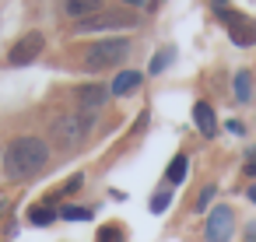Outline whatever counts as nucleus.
Returning a JSON list of instances; mask_svg holds the SVG:
<instances>
[{
    "instance_id": "4",
    "label": "nucleus",
    "mask_w": 256,
    "mask_h": 242,
    "mask_svg": "<svg viewBox=\"0 0 256 242\" xmlns=\"http://www.w3.org/2000/svg\"><path fill=\"white\" fill-rule=\"evenodd\" d=\"M221 18H224V25H228V36H232V42L235 46H252L256 42V25L249 22V18H242V14H235V11H221Z\"/></svg>"
},
{
    "instance_id": "23",
    "label": "nucleus",
    "mask_w": 256,
    "mask_h": 242,
    "mask_svg": "<svg viewBox=\"0 0 256 242\" xmlns=\"http://www.w3.org/2000/svg\"><path fill=\"white\" fill-rule=\"evenodd\" d=\"M249 200H252V204H256V186H249Z\"/></svg>"
},
{
    "instance_id": "21",
    "label": "nucleus",
    "mask_w": 256,
    "mask_h": 242,
    "mask_svg": "<svg viewBox=\"0 0 256 242\" xmlns=\"http://www.w3.org/2000/svg\"><path fill=\"white\" fill-rule=\"evenodd\" d=\"M246 172H249V176H256V151L249 154V162H246Z\"/></svg>"
},
{
    "instance_id": "19",
    "label": "nucleus",
    "mask_w": 256,
    "mask_h": 242,
    "mask_svg": "<svg viewBox=\"0 0 256 242\" xmlns=\"http://www.w3.org/2000/svg\"><path fill=\"white\" fill-rule=\"evenodd\" d=\"M210 200H214V186H204V193H200V200H196V210H207Z\"/></svg>"
},
{
    "instance_id": "16",
    "label": "nucleus",
    "mask_w": 256,
    "mask_h": 242,
    "mask_svg": "<svg viewBox=\"0 0 256 242\" xmlns=\"http://www.w3.org/2000/svg\"><path fill=\"white\" fill-rule=\"evenodd\" d=\"M64 218H67V221H88V218H92V210H88V207H67V210H64Z\"/></svg>"
},
{
    "instance_id": "1",
    "label": "nucleus",
    "mask_w": 256,
    "mask_h": 242,
    "mask_svg": "<svg viewBox=\"0 0 256 242\" xmlns=\"http://www.w3.org/2000/svg\"><path fill=\"white\" fill-rule=\"evenodd\" d=\"M50 162V144L42 137H18L4 151V172L8 179H28Z\"/></svg>"
},
{
    "instance_id": "18",
    "label": "nucleus",
    "mask_w": 256,
    "mask_h": 242,
    "mask_svg": "<svg viewBox=\"0 0 256 242\" xmlns=\"http://www.w3.org/2000/svg\"><path fill=\"white\" fill-rule=\"evenodd\" d=\"M98 242H123V232L112 224V228H102L98 232Z\"/></svg>"
},
{
    "instance_id": "8",
    "label": "nucleus",
    "mask_w": 256,
    "mask_h": 242,
    "mask_svg": "<svg viewBox=\"0 0 256 242\" xmlns=\"http://www.w3.org/2000/svg\"><path fill=\"white\" fill-rule=\"evenodd\" d=\"M109 95H112V92H109L106 84H81V88H78V106H81V109H98V106L109 102Z\"/></svg>"
},
{
    "instance_id": "17",
    "label": "nucleus",
    "mask_w": 256,
    "mask_h": 242,
    "mask_svg": "<svg viewBox=\"0 0 256 242\" xmlns=\"http://www.w3.org/2000/svg\"><path fill=\"white\" fill-rule=\"evenodd\" d=\"M50 221H53V210L50 207H36L32 210V224H50Z\"/></svg>"
},
{
    "instance_id": "11",
    "label": "nucleus",
    "mask_w": 256,
    "mask_h": 242,
    "mask_svg": "<svg viewBox=\"0 0 256 242\" xmlns=\"http://www.w3.org/2000/svg\"><path fill=\"white\" fill-rule=\"evenodd\" d=\"M137 84H140V74H137V70H123V74H116V81H112L109 92H112V95H130Z\"/></svg>"
},
{
    "instance_id": "12",
    "label": "nucleus",
    "mask_w": 256,
    "mask_h": 242,
    "mask_svg": "<svg viewBox=\"0 0 256 242\" xmlns=\"http://www.w3.org/2000/svg\"><path fill=\"white\" fill-rule=\"evenodd\" d=\"M249 95H252V81H249L246 70H238V74H235V98H238V102H249Z\"/></svg>"
},
{
    "instance_id": "9",
    "label": "nucleus",
    "mask_w": 256,
    "mask_h": 242,
    "mask_svg": "<svg viewBox=\"0 0 256 242\" xmlns=\"http://www.w3.org/2000/svg\"><path fill=\"white\" fill-rule=\"evenodd\" d=\"M193 120H196V126H200V134H204V137H214V134H218L214 109H210L207 102H196V106H193Z\"/></svg>"
},
{
    "instance_id": "14",
    "label": "nucleus",
    "mask_w": 256,
    "mask_h": 242,
    "mask_svg": "<svg viewBox=\"0 0 256 242\" xmlns=\"http://www.w3.org/2000/svg\"><path fill=\"white\" fill-rule=\"evenodd\" d=\"M168 64H172V50H165V53H158V56L151 60V74H162Z\"/></svg>"
},
{
    "instance_id": "2",
    "label": "nucleus",
    "mask_w": 256,
    "mask_h": 242,
    "mask_svg": "<svg viewBox=\"0 0 256 242\" xmlns=\"http://www.w3.org/2000/svg\"><path fill=\"white\" fill-rule=\"evenodd\" d=\"M88 130H92V116L88 112H67V116H60L53 123V144L74 151V148H81V140L88 137Z\"/></svg>"
},
{
    "instance_id": "22",
    "label": "nucleus",
    "mask_w": 256,
    "mask_h": 242,
    "mask_svg": "<svg viewBox=\"0 0 256 242\" xmlns=\"http://www.w3.org/2000/svg\"><path fill=\"white\" fill-rule=\"evenodd\" d=\"M123 4H130V8H140V4H144V0H123Z\"/></svg>"
},
{
    "instance_id": "10",
    "label": "nucleus",
    "mask_w": 256,
    "mask_h": 242,
    "mask_svg": "<svg viewBox=\"0 0 256 242\" xmlns=\"http://www.w3.org/2000/svg\"><path fill=\"white\" fill-rule=\"evenodd\" d=\"M67 14L70 18H92V14H102V0H67Z\"/></svg>"
},
{
    "instance_id": "3",
    "label": "nucleus",
    "mask_w": 256,
    "mask_h": 242,
    "mask_svg": "<svg viewBox=\"0 0 256 242\" xmlns=\"http://www.w3.org/2000/svg\"><path fill=\"white\" fill-rule=\"evenodd\" d=\"M126 53H130V39H123V36H116V39H102V42L88 46V53H84V67H88V70H106V67L123 64Z\"/></svg>"
},
{
    "instance_id": "5",
    "label": "nucleus",
    "mask_w": 256,
    "mask_h": 242,
    "mask_svg": "<svg viewBox=\"0 0 256 242\" xmlns=\"http://www.w3.org/2000/svg\"><path fill=\"white\" fill-rule=\"evenodd\" d=\"M235 228V214L228 207H214L207 218V242H228Z\"/></svg>"
},
{
    "instance_id": "6",
    "label": "nucleus",
    "mask_w": 256,
    "mask_h": 242,
    "mask_svg": "<svg viewBox=\"0 0 256 242\" xmlns=\"http://www.w3.org/2000/svg\"><path fill=\"white\" fill-rule=\"evenodd\" d=\"M137 18H126V14H92L84 22H78V32H112V28H130Z\"/></svg>"
},
{
    "instance_id": "20",
    "label": "nucleus",
    "mask_w": 256,
    "mask_h": 242,
    "mask_svg": "<svg viewBox=\"0 0 256 242\" xmlns=\"http://www.w3.org/2000/svg\"><path fill=\"white\" fill-rule=\"evenodd\" d=\"M81 182H84V176H70V182H67V186H64V190H67V193H74V190H78V186H81Z\"/></svg>"
},
{
    "instance_id": "25",
    "label": "nucleus",
    "mask_w": 256,
    "mask_h": 242,
    "mask_svg": "<svg viewBox=\"0 0 256 242\" xmlns=\"http://www.w3.org/2000/svg\"><path fill=\"white\" fill-rule=\"evenodd\" d=\"M0 162H4V151H0Z\"/></svg>"
},
{
    "instance_id": "15",
    "label": "nucleus",
    "mask_w": 256,
    "mask_h": 242,
    "mask_svg": "<svg viewBox=\"0 0 256 242\" xmlns=\"http://www.w3.org/2000/svg\"><path fill=\"white\" fill-rule=\"evenodd\" d=\"M168 204H172V193H154V196H151V210H154V214L168 210Z\"/></svg>"
},
{
    "instance_id": "13",
    "label": "nucleus",
    "mask_w": 256,
    "mask_h": 242,
    "mask_svg": "<svg viewBox=\"0 0 256 242\" xmlns=\"http://www.w3.org/2000/svg\"><path fill=\"white\" fill-rule=\"evenodd\" d=\"M182 179H186V154H176V158H172V165H168V182H172V186H179Z\"/></svg>"
},
{
    "instance_id": "24",
    "label": "nucleus",
    "mask_w": 256,
    "mask_h": 242,
    "mask_svg": "<svg viewBox=\"0 0 256 242\" xmlns=\"http://www.w3.org/2000/svg\"><path fill=\"white\" fill-rule=\"evenodd\" d=\"M214 4H218V11H224V4H228V0H214Z\"/></svg>"
},
{
    "instance_id": "7",
    "label": "nucleus",
    "mask_w": 256,
    "mask_h": 242,
    "mask_svg": "<svg viewBox=\"0 0 256 242\" xmlns=\"http://www.w3.org/2000/svg\"><path fill=\"white\" fill-rule=\"evenodd\" d=\"M39 53H42V36H39V32H28L25 39H18V42L11 46L8 60H11L14 67H25V64H32Z\"/></svg>"
}]
</instances>
